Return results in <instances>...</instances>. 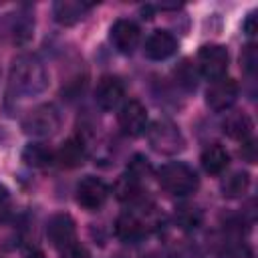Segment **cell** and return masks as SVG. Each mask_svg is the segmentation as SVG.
<instances>
[{"mask_svg": "<svg viewBox=\"0 0 258 258\" xmlns=\"http://www.w3.org/2000/svg\"><path fill=\"white\" fill-rule=\"evenodd\" d=\"M139 26L129 18H119L111 26V42L121 54H131L139 44Z\"/></svg>", "mask_w": 258, "mask_h": 258, "instance_id": "cell-11", "label": "cell"}, {"mask_svg": "<svg viewBox=\"0 0 258 258\" xmlns=\"http://www.w3.org/2000/svg\"><path fill=\"white\" fill-rule=\"evenodd\" d=\"M28 258H44V256H42V252H32Z\"/></svg>", "mask_w": 258, "mask_h": 258, "instance_id": "cell-29", "label": "cell"}, {"mask_svg": "<svg viewBox=\"0 0 258 258\" xmlns=\"http://www.w3.org/2000/svg\"><path fill=\"white\" fill-rule=\"evenodd\" d=\"M54 159V153L42 145V143H28L24 149H22V161L24 165L28 167H34V169H40V167H46L50 165Z\"/></svg>", "mask_w": 258, "mask_h": 258, "instance_id": "cell-17", "label": "cell"}, {"mask_svg": "<svg viewBox=\"0 0 258 258\" xmlns=\"http://www.w3.org/2000/svg\"><path fill=\"white\" fill-rule=\"evenodd\" d=\"M173 75H175V81L183 89H187V91L196 89V85H198V71H196V64H191L189 60H181V64H177Z\"/></svg>", "mask_w": 258, "mask_h": 258, "instance_id": "cell-21", "label": "cell"}, {"mask_svg": "<svg viewBox=\"0 0 258 258\" xmlns=\"http://www.w3.org/2000/svg\"><path fill=\"white\" fill-rule=\"evenodd\" d=\"M159 185L171 196H189L198 189V173L183 161H171L157 169Z\"/></svg>", "mask_w": 258, "mask_h": 258, "instance_id": "cell-2", "label": "cell"}, {"mask_svg": "<svg viewBox=\"0 0 258 258\" xmlns=\"http://www.w3.org/2000/svg\"><path fill=\"white\" fill-rule=\"evenodd\" d=\"M115 232H117V236L121 240L133 242V240L143 236L145 226H143V222L135 214H123V216H119V220L115 224Z\"/></svg>", "mask_w": 258, "mask_h": 258, "instance_id": "cell-18", "label": "cell"}, {"mask_svg": "<svg viewBox=\"0 0 258 258\" xmlns=\"http://www.w3.org/2000/svg\"><path fill=\"white\" fill-rule=\"evenodd\" d=\"M228 48L222 44H206L200 48L198 52V71L200 75H204L210 81L222 79L226 77V69H228Z\"/></svg>", "mask_w": 258, "mask_h": 258, "instance_id": "cell-5", "label": "cell"}, {"mask_svg": "<svg viewBox=\"0 0 258 258\" xmlns=\"http://www.w3.org/2000/svg\"><path fill=\"white\" fill-rule=\"evenodd\" d=\"M145 56L151 60H165L175 54L177 38L169 30H153L145 40Z\"/></svg>", "mask_w": 258, "mask_h": 258, "instance_id": "cell-12", "label": "cell"}, {"mask_svg": "<svg viewBox=\"0 0 258 258\" xmlns=\"http://www.w3.org/2000/svg\"><path fill=\"white\" fill-rule=\"evenodd\" d=\"M242 62H244V69H246L248 73H252V71L256 69L258 54H256L254 44H248V46H246V50H244V54H242Z\"/></svg>", "mask_w": 258, "mask_h": 258, "instance_id": "cell-25", "label": "cell"}, {"mask_svg": "<svg viewBox=\"0 0 258 258\" xmlns=\"http://www.w3.org/2000/svg\"><path fill=\"white\" fill-rule=\"evenodd\" d=\"M87 157V149H85V143L77 137H71L67 139L60 149L56 151L54 159L58 161L60 167H67V169H73V167H79Z\"/></svg>", "mask_w": 258, "mask_h": 258, "instance_id": "cell-15", "label": "cell"}, {"mask_svg": "<svg viewBox=\"0 0 258 258\" xmlns=\"http://www.w3.org/2000/svg\"><path fill=\"white\" fill-rule=\"evenodd\" d=\"M222 129L228 137H232L236 141H248L250 135H252L254 123L244 111H234V113L226 115V119L222 123Z\"/></svg>", "mask_w": 258, "mask_h": 258, "instance_id": "cell-14", "label": "cell"}, {"mask_svg": "<svg viewBox=\"0 0 258 258\" xmlns=\"http://www.w3.org/2000/svg\"><path fill=\"white\" fill-rule=\"evenodd\" d=\"M48 87V73L42 60L34 54H20L10 67V89L22 97L40 95Z\"/></svg>", "mask_w": 258, "mask_h": 258, "instance_id": "cell-1", "label": "cell"}, {"mask_svg": "<svg viewBox=\"0 0 258 258\" xmlns=\"http://www.w3.org/2000/svg\"><path fill=\"white\" fill-rule=\"evenodd\" d=\"M147 139L149 145L163 155H177L185 147V139L179 131V127L169 119H157L147 127Z\"/></svg>", "mask_w": 258, "mask_h": 258, "instance_id": "cell-3", "label": "cell"}, {"mask_svg": "<svg viewBox=\"0 0 258 258\" xmlns=\"http://www.w3.org/2000/svg\"><path fill=\"white\" fill-rule=\"evenodd\" d=\"M115 191H117V198H121V200H133L139 194V179H135L133 175L127 173L117 181Z\"/></svg>", "mask_w": 258, "mask_h": 258, "instance_id": "cell-22", "label": "cell"}, {"mask_svg": "<svg viewBox=\"0 0 258 258\" xmlns=\"http://www.w3.org/2000/svg\"><path fill=\"white\" fill-rule=\"evenodd\" d=\"M60 258H89V252L81 244H71L69 248L60 250Z\"/></svg>", "mask_w": 258, "mask_h": 258, "instance_id": "cell-26", "label": "cell"}, {"mask_svg": "<svg viewBox=\"0 0 258 258\" xmlns=\"http://www.w3.org/2000/svg\"><path fill=\"white\" fill-rule=\"evenodd\" d=\"M244 32H246L248 36H252V34L256 32V12H250V14H248V18H246V22H244Z\"/></svg>", "mask_w": 258, "mask_h": 258, "instance_id": "cell-27", "label": "cell"}, {"mask_svg": "<svg viewBox=\"0 0 258 258\" xmlns=\"http://www.w3.org/2000/svg\"><path fill=\"white\" fill-rule=\"evenodd\" d=\"M200 161H202V167L206 169V173H210V175H220V173L228 167L230 155H228V151H226L222 145L212 143V145H208V147L202 151Z\"/></svg>", "mask_w": 258, "mask_h": 258, "instance_id": "cell-16", "label": "cell"}, {"mask_svg": "<svg viewBox=\"0 0 258 258\" xmlns=\"http://www.w3.org/2000/svg\"><path fill=\"white\" fill-rule=\"evenodd\" d=\"M145 173H149V163L143 155H135L129 163V175H133L135 179H141Z\"/></svg>", "mask_w": 258, "mask_h": 258, "instance_id": "cell-24", "label": "cell"}, {"mask_svg": "<svg viewBox=\"0 0 258 258\" xmlns=\"http://www.w3.org/2000/svg\"><path fill=\"white\" fill-rule=\"evenodd\" d=\"M58 129H60V113L50 103L30 109L22 119V131L32 137H50Z\"/></svg>", "mask_w": 258, "mask_h": 258, "instance_id": "cell-4", "label": "cell"}, {"mask_svg": "<svg viewBox=\"0 0 258 258\" xmlns=\"http://www.w3.org/2000/svg\"><path fill=\"white\" fill-rule=\"evenodd\" d=\"M93 6H95V4L83 2V0H58V2H54V6H52V16H54V20H56L58 24H62V26H73V24L81 22V20L89 14V10H91Z\"/></svg>", "mask_w": 258, "mask_h": 258, "instance_id": "cell-13", "label": "cell"}, {"mask_svg": "<svg viewBox=\"0 0 258 258\" xmlns=\"http://www.w3.org/2000/svg\"><path fill=\"white\" fill-rule=\"evenodd\" d=\"M125 97V87L121 83L119 77H113V75H107L103 77L99 83H97V89H95V101L97 105L103 109V111H113L121 105Z\"/></svg>", "mask_w": 258, "mask_h": 258, "instance_id": "cell-10", "label": "cell"}, {"mask_svg": "<svg viewBox=\"0 0 258 258\" xmlns=\"http://www.w3.org/2000/svg\"><path fill=\"white\" fill-rule=\"evenodd\" d=\"M238 99V85L234 79L222 77L210 83L206 91V103L212 111H226L230 109Z\"/></svg>", "mask_w": 258, "mask_h": 258, "instance_id": "cell-6", "label": "cell"}, {"mask_svg": "<svg viewBox=\"0 0 258 258\" xmlns=\"http://www.w3.org/2000/svg\"><path fill=\"white\" fill-rule=\"evenodd\" d=\"M6 204H8V189L0 183V210H4Z\"/></svg>", "mask_w": 258, "mask_h": 258, "instance_id": "cell-28", "label": "cell"}, {"mask_svg": "<svg viewBox=\"0 0 258 258\" xmlns=\"http://www.w3.org/2000/svg\"><path fill=\"white\" fill-rule=\"evenodd\" d=\"M119 127L129 137H137L145 133L147 131V109L135 99L127 101L119 111Z\"/></svg>", "mask_w": 258, "mask_h": 258, "instance_id": "cell-8", "label": "cell"}, {"mask_svg": "<svg viewBox=\"0 0 258 258\" xmlns=\"http://www.w3.org/2000/svg\"><path fill=\"white\" fill-rule=\"evenodd\" d=\"M46 236L50 244L58 250L69 248L77 242V228L69 214H54L46 224Z\"/></svg>", "mask_w": 258, "mask_h": 258, "instance_id": "cell-9", "label": "cell"}, {"mask_svg": "<svg viewBox=\"0 0 258 258\" xmlns=\"http://www.w3.org/2000/svg\"><path fill=\"white\" fill-rule=\"evenodd\" d=\"M250 187V173L248 171H234L222 181V191L226 198H240Z\"/></svg>", "mask_w": 258, "mask_h": 258, "instance_id": "cell-20", "label": "cell"}, {"mask_svg": "<svg viewBox=\"0 0 258 258\" xmlns=\"http://www.w3.org/2000/svg\"><path fill=\"white\" fill-rule=\"evenodd\" d=\"M75 194H77V204L79 206H83L85 210H99L107 202L109 187H107V183L103 179L87 175L85 179L79 181Z\"/></svg>", "mask_w": 258, "mask_h": 258, "instance_id": "cell-7", "label": "cell"}, {"mask_svg": "<svg viewBox=\"0 0 258 258\" xmlns=\"http://www.w3.org/2000/svg\"><path fill=\"white\" fill-rule=\"evenodd\" d=\"M32 30H34V20L30 18L28 12L16 14V16L12 18L10 34H12V40H14L16 44H26V42L32 38Z\"/></svg>", "mask_w": 258, "mask_h": 258, "instance_id": "cell-19", "label": "cell"}, {"mask_svg": "<svg viewBox=\"0 0 258 258\" xmlns=\"http://www.w3.org/2000/svg\"><path fill=\"white\" fill-rule=\"evenodd\" d=\"M177 222L183 228H196L200 222V212L196 208H179L177 212Z\"/></svg>", "mask_w": 258, "mask_h": 258, "instance_id": "cell-23", "label": "cell"}]
</instances>
